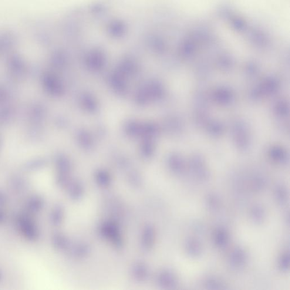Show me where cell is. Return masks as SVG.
<instances>
[{"instance_id":"obj_1","label":"cell","mask_w":290,"mask_h":290,"mask_svg":"<svg viewBox=\"0 0 290 290\" xmlns=\"http://www.w3.org/2000/svg\"><path fill=\"white\" fill-rule=\"evenodd\" d=\"M19 230L29 240H36L39 237V231L34 222L27 215H21L18 218Z\"/></svg>"},{"instance_id":"obj_2","label":"cell","mask_w":290,"mask_h":290,"mask_svg":"<svg viewBox=\"0 0 290 290\" xmlns=\"http://www.w3.org/2000/svg\"><path fill=\"white\" fill-rule=\"evenodd\" d=\"M248 261V255L244 249L237 247L232 249L228 256V262L232 268L241 269Z\"/></svg>"},{"instance_id":"obj_3","label":"cell","mask_w":290,"mask_h":290,"mask_svg":"<svg viewBox=\"0 0 290 290\" xmlns=\"http://www.w3.org/2000/svg\"><path fill=\"white\" fill-rule=\"evenodd\" d=\"M185 249L187 254L192 258H197L202 252V245L197 239L189 238L185 241Z\"/></svg>"},{"instance_id":"obj_4","label":"cell","mask_w":290,"mask_h":290,"mask_svg":"<svg viewBox=\"0 0 290 290\" xmlns=\"http://www.w3.org/2000/svg\"><path fill=\"white\" fill-rule=\"evenodd\" d=\"M213 242L218 248H225L230 242V235L226 229L218 228L214 232Z\"/></svg>"},{"instance_id":"obj_5","label":"cell","mask_w":290,"mask_h":290,"mask_svg":"<svg viewBox=\"0 0 290 290\" xmlns=\"http://www.w3.org/2000/svg\"><path fill=\"white\" fill-rule=\"evenodd\" d=\"M161 284L167 288H174L177 285V279L173 272L165 271L161 273L160 279Z\"/></svg>"},{"instance_id":"obj_6","label":"cell","mask_w":290,"mask_h":290,"mask_svg":"<svg viewBox=\"0 0 290 290\" xmlns=\"http://www.w3.org/2000/svg\"><path fill=\"white\" fill-rule=\"evenodd\" d=\"M250 217L255 224H260L264 221L266 212L264 208L260 205H256L251 209Z\"/></svg>"},{"instance_id":"obj_7","label":"cell","mask_w":290,"mask_h":290,"mask_svg":"<svg viewBox=\"0 0 290 290\" xmlns=\"http://www.w3.org/2000/svg\"><path fill=\"white\" fill-rule=\"evenodd\" d=\"M204 285L209 289H225L226 286L221 279L214 276H210L206 279Z\"/></svg>"},{"instance_id":"obj_8","label":"cell","mask_w":290,"mask_h":290,"mask_svg":"<svg viewBox=\"0 0 290 290\" xmlns=\"http://www.w3.org/2000/svg\"><path fill=\"white\" fill-rule=\"evenodd\" d=\"M206 204L210 210L216 211L220 208L221 201L217 194L211 193L209 194L206 198Z\"/></svg>"},{"instance_id":"obj_9","label":"cell","mask_w":290,"mask_h":290,"mask_svg":"<svg viewBox=\"0 0 290 290\" xmlns=\"http://www.w3.org/2000/svg\"><path fill=\"white\" fill-rule=\"evenodd\" d=\"M275 200L279 204L284 205L288 200V192L285 187L280 185L276 187L274 191Z\"/></svg>"},{"instance_id":"obj_10","label":"cell","mask_w":290,"mask_h":290,"mask_svg":"<svg viewBox=\"0 0 290 290\" xmlns=\"http://www.w3.org/2000/svg\"><path fill=\"white\" fill-rule=\"evenodd\" d=\"M43 205V202L41 198L38 197L32 198L27 204V208L30 211L37 212L40 210Z\"/></svg>"},{"instance_id":"obj_11","label":"cell","mask_w":290,"mask_h":290,"mask_svg":"<svg viewBox=\"0 0 290 290\" xmlns=\"http://www.w3.org/2000/svg\"><path fill=\"white\" fill-rule=\"evenodd\" d=\"M289 253L286 252L283 254L278 260V266L281 271L283 272H288L289 270Z\"/></svg>"},{"instance_id":"obj_12","label":"cell","mask_w":290,"mask_h":290,"mask_svg":"<svg viewBox=\"0 0 290 290\" xmlns=\"http://www.w3.org/2000/svg\"><path fill=\"white\" fill-rule=\"evenodd\" d=\"M266 181L264 178L257 177L252 181V187L255 190L259 191L264 190L266 187Z\"/></svg>"},{"instance_id":"obj_13","label":"cell","mask_w":290,"mask_h":290,"mask_svg":"<svg viewBox=\"0 0 290 290\" xmlns=\"http://www.w3.org/2000/svg\"><path fill=\"white\" fill-rule=\"evenodd\" d=\"M5 198L3 194L0 193V204H4L5 202Z\"/></svg>"},{"instance_id":"obj_14","label":"cell","mask_w":290,"mask_h":290,"mask_svg":"<svg viewBox=\"0 0 290 290\" xmlns=\"http://www.w3.org/2000/svg\"><path fill=\"white\" fill-rule=\"evenodd\" d=\"M4 215L1 212H0V222H2L3 220H4Z\"/></svg>"},{"instance_id":"obj_15","label":"cell","mask_w":290,"mask_h":290,"mask_svg":"<svg viewBox=\"0 0 290 290\" xmlns=\"http://www.w3.org/2000/svg\"><path fill=\"white\" fill-rule=\"evenodd\" d=\"M0 280H1V274H0Z\"/></svg>"}]
</instances>
